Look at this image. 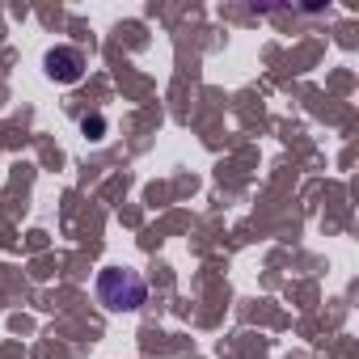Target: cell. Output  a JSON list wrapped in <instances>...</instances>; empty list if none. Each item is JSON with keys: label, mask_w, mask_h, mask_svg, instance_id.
I'll list each match as a JSON object with an SVG mask.
<instances>
[{"label": "cell", "mask_w": 359, "mask_h": 359, "mask_svg": "<svg viewBox=\"0 0 359 359\" xmlns=\"http://www.w3.org/2000/svg\"><path fill=\"white\" fill-rule=\"evenodd\" d=\"M148 296V283L140 271H127V266H106L97 275V300L110 309V313H131L140 309Z\"/></svg>", "instance_id": "obj_1"}, {"label": "cell", "mask_w": 359, "mask_h": 359, "mask_svg": "<svg viewBox=\"0 0 359 359\" xmlns=\"http://www.w3.org/2000/svg\"><path fill=\"white\" fill-rule=\"evenodd\" d=\"M47 76H51V81H64V85L81 81V76H85L81 51H76V47H55V51H47Z\"/></svg>", "instance_id": "obj_2"}]
</instances>
